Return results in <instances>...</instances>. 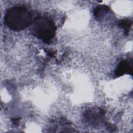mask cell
Segmentation results:
<instances>
[{"label":"cell","instance_id":"cell-1","mask_svg":"<svg viewBox=\"0 0 133 133\" xmlns=\"http://www.w3.org/2000/svg\"><path fill=\"white\" fill-rule=\"evenodd\" d=\"M4 21L11 30L19 31L26 28L32 23V17L25 7L14 6L6 11Z\"/></svg>","mask_w":133,"mask_h":133},{"label":"cell","instance_id":"cell-2","mask_svg":"<svg viewBox=\"0 0 133 133\" xmlns=\"http://www.w3.org/2000/svg\"><path fill=\"white\" fill-rule=\"evenodd\" d=\"M31 29L35 36L48 44L55 37L57 28L52 20L45 17H39L33 21Z\"/></svg>","mask_w":133,"mask_h":133},{"label":"cell","instance_id":"cell-3","mask_svg":"<svg viewBox=\"0 0 133 133\" xmlns=\"http://www.w3.org/2000/svg\"><path fill=\"white\" fill-rule=\"evenodd\" d=\"M126 73L132 75V62L123 60L117 66L115 71V74L117 76H120Z\"/></svg>","mask_w":133,"mask_h":133},{"label":"cell","instance_id":"cell-4","mask_svg":"<svg viewBox=\"0 0 133 133\" xmlns=\"http://www.w3.org/2000/svg\"><path fill=\"white\" fill-rule=\"evenodd\" d=\"M110 8L106 5H99L95 8L94 13L97 19H101L109 11Z\"/></svg>","mask_w":133,"mask_h":133},{"label":"cell","instance_id":"cell-5","mask_svg":"<svg viewBox=\"0 0 133 133\" xmlns=\"http://www.w3.org/2000/svg\"><path fill=\"white\" fill-rule=\"evenodd\" d=\"M132 24V21L129 19H124L120 21L119 23V26L124 30L125 34L127 35L129 33L130 28Z\"/></svg>","mask_w":133,"mask_h":133}]
</instances>
